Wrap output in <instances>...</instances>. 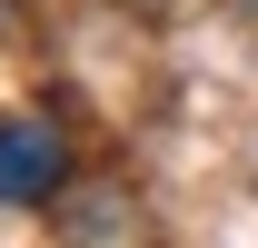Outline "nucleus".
I'll return each instance as SVG.
<instances>
[{"instance_id":"obj_2","label":"nucleus","mask_w":258,"mask_h":248,"mask_svg":"<svg viewBox=\"0 0 258 248\" xmlns=\"http://www.w3.org/2000/svg\"><path fill=\"white\" fill-rule=\"evenodd\" d=\"M60 228L70 238H129V209H119V189H80L60 209Z\"/></svg>"},{"instance_id":"obj_1","label":"nucleus","mask_w":258,"mask_h":248,"mask_svg":"<svg viewBox=\"0 0 258 248\" xmlns=\"http://www.w3.org/2000/svg\"><path fill=\"white\" fill-rule=\"evenodd\" d=\"M60 189V129L10 119L0 129V199H50Z\"/></svg>"}]
</instances>
